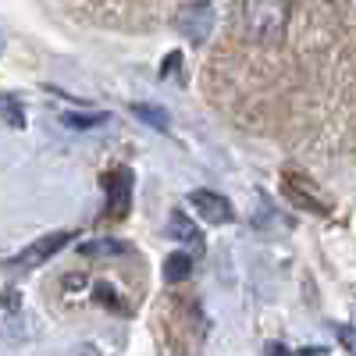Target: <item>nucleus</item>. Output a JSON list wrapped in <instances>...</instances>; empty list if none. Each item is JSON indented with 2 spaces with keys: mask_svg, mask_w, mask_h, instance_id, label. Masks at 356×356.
<instances>
[{
  "mask_svg": "<svg viewBox=\"0 0 356 356\" xmlns=\"http://www.w3.org/2000/svg\"><path fill=\"white\" fill-rule=\"evenodd\" d=\"M289 0H243V22L253 43H282L289 29Z\"/></svg>",
  "mask_w": 356,
  "mask_h": 356,
  "instance_id": "f257e3e1",
  "label": "nucleus"
},
{
  "mask_svg": "<svg viewBox=\"0 0 356 356\" xmlns=\"http://www.w3.org/2000/svg\"><path fill=\"white\" fill-rule=\"evenodd\" d=\"M175 29H178V36H186L196 47L207 43V40H211V33H214V8L207 4V0H193V4L178 8Z\"/></svg>",
  "mask_w": 356,
  "mask_h": 356,
  "instance_id": "f03ea898",
  "label": "nucleus"
},
{
  "mask_svg": "<svg viewBox=\"0 0 356 356\" xmlns=\"http://www.w3.org/2000/svg\"><path fill=\"white\" fill-rule=\"evenodd\" d=\"M72 239H75V232H50V235H43L40 243H33L29 250H22L18 257H11L8 267H11V271H33V267L47 264L57 250H65V243H72Z\"/></svg>",
  "mask_w": 356,
  "mask_h": 356,
  "instance_id": "7ed1b4c3",
  "label": "nucleus"
},
{
  "mask_svg": "<svg viewBox=\"0 0 356 356\" xmlns=\"http://www.w3.org/2000/svg\"><path fill=\"white\" fill-rule=\"evenodd\" d=\"M189 203L200 211V218H203L207 225H228V221H232V203H228L221 193L196 189V193H189Z\"/></svg>",
  "mask_w": 356,
  "mask_h": 356,
  "instance_id": "20e7f679",
  "label": "nucleus"
},
{
  "mask_svg": "<svg viewBox=\"0 0 356 356\" xmlns=\"http://www.w3.org/2000/svg\"><path fill=\"white\" fill-rule=\"evenodd\" d=\"M132 203V175L122 168L107 175V218H125Z\"/></svg>",
  "mask_w": 356,
  "mask_h": 356,
  "instance_id": "39448f33",
  "label": "nucleus"
},
{
  "mask_svg": "<svg viewBox=\"0 0 356 356\" xmlns=\"http://www.w3.org/2000/svg\"><path fill=\"white\" fill-rule=\"evenodd\" d=\"M168 232L175 235L178 243H186L189 250H203V235H200V228L193 225V218H189V214L175 211V214H171V221H168Z\"/></svg>",
  "mask_w": 356,
  "mask_h": 356,
  "instance_id": "423d86ee",
  "label": "nucleus"
},
{
  "mask_svg": "<svg viewBox=\"0 0 356 356\" xmlns=\"http://www.w3.org/2000/svg\"><path fill=\"white\" fill-rule=\"evenodd\" d=\"M79 253L86 257H122L129 253V243H118V239H97V243H82Z\"/></svg>",
  "mask_w": 356,
  "mask_h": 356,
  "instance_id": "0eeeda50",
  "label": "nucleus"
},
{
  "mask_svg": "<svg viewBox=\"0 0 356 356\" xmlns=\"http://www.w3.org/2000/svg\"><path fill=\"white\" fill-rule=\"evenodd\" d=\"M189 271H193L189 253H171V257L164 260V278H168V282H186Z\"/></svg>",
  "mask_w": 356,
  "mask_h": 356,
  "instance_id": "6e6552de",
  "label": "nucleus"
},
{
  "mask_svg": "<svg viewBox=\"0 0 356 356\" xmlns=\"http://www.w3.org/2000/svg\"><path fill=\"white\" fill-rule=\"evenodd\" d=\"M132 114L136 118H143V122H150L157 132H168L171 129V118L161 111V107H146V104H132Z\"/></svg>",
  "mask_w": 356,
  "mask_h": 356,
  "instance_id": "1a4fd4ad",
  "label": "nucleus"
},
{
  "mask_svg": "<svg viewBox=\"0 0 356 356\" xmlns=\"http://www.w3.org/2000/svg\"><path fill=\"white\" fill-rule=\"evenodd\" d=\"M61 122L82 132V129H93V125H104V122H107V114H104V111H100V114H72V111H65V114H61Z\"/></svg>",
  "mask_w": 356,
  "mask_h": 356,
  "instance_id": "9d476101",
  "label": "nucleus"
},
{
  "mask_svg": "<svg viewBox=\"0 0 356 356\" xmlns=\"http://www.w3.org/2000/svg\"><path fill=\"white\" fill-rule=\"evenodd\" d=\"M0 114L11 122V129H22V111H18L15 97H0Z\"/></svg>",
  "mask_w": 356,
  "mask_h": 356,
  "instance_id": "9b49d317",
  "label": "nucleus"
},
{
  "mask_svg": "<svg viewBox=\"0 0 356 356\" xmlns=\"http://www.w3.org/2000/svg\"><path fill=\"white\" fill-rule=\"evenodd\" d=\"M175 68H182V57H178V50H171L164 57V65H161V79H175Z\"/></svg>",
  "mask_w": 356,
  "mask_h": 356,
  "instance_id": "f8f14e48",
  "label": "nucleus"
},
{
  "mask_svg": "<svg viewBox=\"0 0 356 356\" xmlns=\"http://www.w3.org/2000/svg\"><path fill=\"white\" fill-rule=\"evenodd\" d=\"M339 339L349 349V356H356V328H339Z\"/></svg>",
  "mask_w": 356,
  "mask_h": 356,
  "instance_id": "ddd939ff",
  "label": "nucleus"
},
{
  "mask_svg": "<svg viewBox=\"0 0 356 356\" xmlns=\"http://www.w3.org/2000/svg\"><path fill=\"white\" fill-rule=\"evenodd\" d=\"M296 356H328V349H317V346H310V349H300V353H296Z\"/></svg>",
  "mask_w": 356,
  "mask_h": 356,
  "instance_id": "4468645a",
  "label": "nucleus"
},
{
  "mask_svg": "<svg viewBox=\"0 0 356 356\" xmlns=\"http://www.w3.org/2000/svg\"><path fill=\"white\" fill-rule=\"evenodd\" d=\"M267 356H296V353H289L285 346H271V349H267Z\"/></svg>",
  "mask_w": 356,
  "mask_h": 356,
  "instance_id": "2eb2a0df",
  "label": "nucleus"
}]
</instances>
